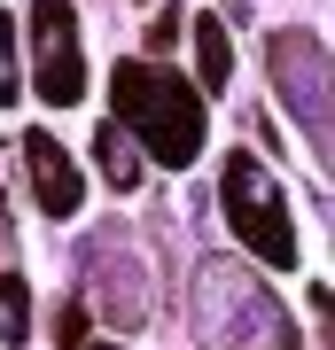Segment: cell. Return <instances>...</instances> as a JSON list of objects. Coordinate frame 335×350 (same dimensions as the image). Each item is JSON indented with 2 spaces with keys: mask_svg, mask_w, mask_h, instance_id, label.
Returning <instances> with one entry per match:
<instances>
[{
  "mask_svg": "<svg viewBox=\"0 0 335 350\" xmlns=\"http://www.w3.org/2000/svg\"><path fill=\"white\" fill-rule=\"evenodd\" d=\"M110 125L133 140L140 156H156L164 172H187V163L203 156V94L187 86L179 70H164V63H117L110 70Z\"/></svg>",
  "mask_w": 335,
  "mask_h": 350,
  "instance_id": "6da1fadb",
  "label": "cell"
},
{
  "mask_svg": "<svg viewBox=\"0 0 335 350\" xmlns=\"http://www.w3.org/2000/svg\"><path fill=\"white\" fill-rule=\"evenodd\" d=\"M187 327L203 350H297L288 304L249 273L242 257H203L187 288Z\"/></svg>",
  "mask_w": 335,
  "mask_h": 350,
  "instance_id": "7a4b0ae2",
  "label": "cell"
},
{
  "mask_svg": "<svg viewBox=\"0 0 335 350\" xmlns=\"http://www.w3.org/2000/svg\"><path fill=\"white\" fill-rule=\"evenodd\" d=\"M219 202H226V226H234V241H249V257H265V265H297V218H288V195H281V179L265 172L249 148L226 156V172H219Z\"/></svg>",
  "mask_w": 335,
  "mask_h": 350,
  "instance_id": "3957f363",
  "label": "cell"
},
{
  "mask_svg": "<svg viewBox=\"0 0 335 350\" xmlns=\"http://www.w3.org/2000/svg\"><path fill=\"white\" fill-rule=\"evenodd\" d=\"M32 55H39V101L47 109L86 101V47H78L71 0H32Z\"/></svg>",
  "mask_w": 335,
  "mask_h": 350,
  "instance_id": "277c9868",
  "label": "cell"
},
{
  "mask_svg": "<svg viewBox=\"0 0 335 350\" xmlns=\"http://www.w3.org/2000/svg\"><path fill=\"white\" fill-rule=\"evenodd\" d=\"M273 86L297 101L304 133L327 140V47L312 31H273Z\"/></svg>",
  "mask_w": 335,
  "mask_h": 350,
  "instance_id": "5b68a950",
  "label": "cell"
},
{
  "mask_svg": "<svg viewBox=\"0 0 335 350\" xmlns=\"http://www.w3.org/2000/svg\"><path fill=\"white\" fill-rule=\"evenodd\" d=\"M24 172H32V195H39V211H47V218H78L86 179L71 172V156H62L47 133H24Z\"/></svg>",
  "mask_w": 335,
  "mask_h": 350,
  "instance_id": "8992f818",
  "label": "cell"
},
{
  "mask_svg": "<svg viewBox=\"0 0 335 350\" xmlns=\"http://www.w3.org/2000/svg\"><path fill=\"white\" fill-rule=\"evenodd\" d=\"M195 70L211 94H226V78H234V39H226L219 16H195Z\"/></svg>",
  "mask_w": 335,
  "mask_h": 350,
  "instance_id": "52a82bcc",
  "label": "cell"
},
{
  "mask_svg": "<svg viewBox=\"0 0 335 350\" xmlns=\"http://www.w3.org/2000/svg\"><path fill=\"white\" fill-rule=\"evenodd\" d=\"M94 156H101V172H110V187H140V148H133L117 125L94 133Z\"/></svg>",
  "mask_w": 335,
  "mask_h": 350,
  "instance_id": "ba28073f",
  "label": "cell"
},
{
  "mask_svg": "<svg viewBox=\"0 0 335 350\" xmlns=\"http://www.w3.org/2000/svg\"><path fill=\"white\" fill-rule=\"evenodd\" d=\"M0 342H32V288L0 273Z\"/></svg>",
  "mask_w": 335,
  "mask_h": 350,
  "instance_id": "9c48e42d",
  "label": "cell"
},
{
  "mask_svg": "<svg viewBox=\"0 0 335 350\" xmlns=\"http://www.w3.org/2000/svg\"><path fill=\"white\" fill-rule=\"evenodd\" d=\"M24 94V70H16V24L0 16V101H16Z\"/></svg>",
  "mask_w": 335,
  "mask_h": 350,
  "instance_id": "30bf717a",
  "label": "cell"
},
{
  "mask_svg": "<svg viewBox=\"0 0 335 350\" xmlns=\"http://www.w3.org/2000/svg\"><path fill=\"white\" fill-rule=\"evenodd\" d=\"M172 39H179V8H164V16H156V24H149V47L164 55V47H172Z\"/></svg>",
  "mask_w": 335,
  "mask_h": 350,
  "instance_id": "8fae6325",
  "label": "cell"
},
{
  "mask_svg": "<svg viewBox=\"0 0 335 350\" xmlns=\"http://www.w3.org/2000/svg\"><path fill=\"white\" fill-rule=\"evenodd\" d=\"M78 335H86V304H71V312H62V350H78Z\"/></svg>",
  "mask_w": 335,
  "mask_h": 350,
  "instance_id": "7c38bea8",
  "label": "cell"
},
{
  "mask_svg": "<svg viewBox=\"0 0 335 350\" xmlns=\"http://www.w3.org/2000/svg\"><path fill=\"white\" fill-rule=\"evenodd\" d=\"M94 350H117V342H94Z\"/></svg>",
  "mask_w": 335,
  "mask_h": 350,
  "instance_id": "4fadbf2b",
  "label": "cell"
}]
</instances>
